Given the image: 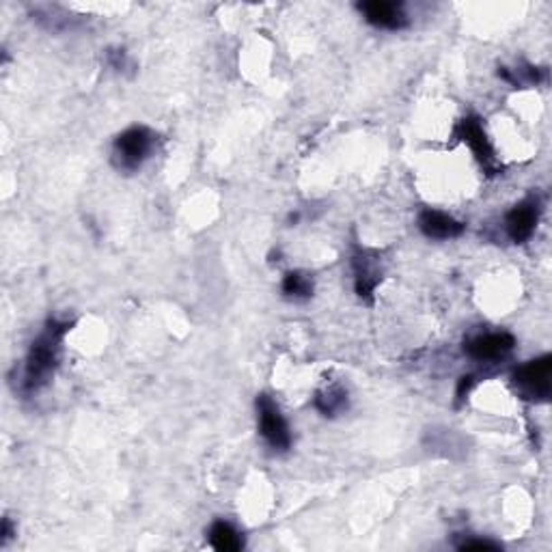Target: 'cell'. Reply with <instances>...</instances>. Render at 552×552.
Listing matches in <instances>:
<instances>
[{
    "mask_svg": "<svg viewBox=\"0 0 552 552\" xmlns=\"http://www.w3.org/2000/svg\"><path fill=\"white\" fill-rule=\"evenodd\" d=\"M67 324H59V322H50L46 331L37 337V341L33 343L29 356H26V367H24V382L22 388L26 393H35L52 378L54 370L59 365L61 356V341H63Z\"/></svg>",
    "mask_w": 552,
    "mask_h": 552,
    "instance_id": "1",
    "label": "cell"
},
{
    "mask_svg": "<svg viewBox=\"0 0 552 552\" xmlns=\"http://www.w3.org/2000/svg\"><path fill=\"white\" fill-rule=\"evenodd\" d=\"M154 149V134L147 127L136 126L119 134L115 141V163L121 171H136L149 158Z\"/></svg>",
    "mask_w": 552,
    "mask_h": 552,
    "instance_id": "2",
    "label": "cell"
},
{
    "mask_svg": "<svg viewBox=\"0 0 552 552\" xmlns=\"http://www.w3.org/2000/svg\"><path fill=\"white\" fill-rule=\"evenodd\" d=\"M257 416H259V432L272 449L287 451L292 444V434L285 416L281 415L278 406L267 395H261L257 399Z\"/></svg>",
    "mask_w": 552,
    "mask_h": 552,
    "instance_id": "3",
    "label": "cell"
},
{
    "mask_svg": "<svg viewBox=\"0 0 552 552\" xmlns=\"http://www.w3.org/2000/svg\"><path fill=\"white\" fill-rule=\"evenodd\" d=\"M550 376H552V359L542 356L535 359L514 373V384L524 395L535 399H546L550 395Z\"/></svg>",
    "mask_w": 552,
    "mask_h": 552,
    "instance_id": "4",
    "label": "cell"
},
{
    "mask_svg": "<svg viewBox=\"0 0 552 552\" xmlns=\"http://www.w3.org/2000/svg\"><path fill=\"white\" fill-rule=\"evenodd\" d=\"M360 14L365 20L376 29L384 31H401L408 26V15L404 14V7L398 3H384V0H371V3L359 5Z\"/></svg>",
    "mask_w": 552,
    "mask_h": 552,
    "instance_id": "5",
    "label": "cell"
},
{
    "mask_svg": "<svg viewBox=\"0 0 552 552\" xmlns=\"http://www.w3.org/2000/svg\"><path fill=\"white\" fill-rule=\"evenodd\" d=\"M539 220V203L538 199H527L518 203L514 210L507 214V233L516 244L527 242L533 236L535 227Z\"/></svg>",
    "mask_w": 552,
    "mask_h": 552,
    "instance_id": "6",
    "label": "cell"
},
{
    "mask_svg": "<svg viewBox=\"0 0 552 552\" xmlns=\"http://www.w3.org/2000/svg\"><path fill=\"white\" fill-rule=\"evenodd\" d=\"M516 345V339L507 332H490L482 334V337L472 339L466 345V352L475 360H496L507 352H511Z\"/></svg>",
    "mask_w": 552,
    "mask_h": 552,
    "instance_id": "7",
    "label": "cell"
},
{
    "mask_svg": "<svg viewBox=\"0 0 552 552\" xmlns=\"http://www.w3.org/2000/svg\"><path fill=\"white\" fill-rule=\"evenodd\" d=\"M419 227L421 231L432 239H454L462 236V231H464V225H462L460 220L451 219V216L436 210L423 211L419 216Z\"/></svg>",
    "mask_w": 552,
    "mask_h": 552,
    "instance_id": "8",
    "label": "cell"
},
{
    "mask_svg": "<svg viewBox=\"0 0 552 552\" xmlns=\"http://www.w3.org/2000/svg\"><path fill=\"white\" fill-rule=\"evenodd\" d=\"M460 136L464 138L468 145H471L472 154L482 160V164H486V166L494 164V149H492V145H490L482 124H479V119H475V117H468V119L462 121Z\"/></svg>",
    "mask_w": 552,
    "mask_h": 552,
    "instance_id": "9",
    "label": "cell"
},
{
    "mask_svg": "<svg viewBox=\"0 0 552 552\" xmlns=\"http://www.w3.org/2000/svg\"><path fill=\"white\" fill-rule=\"evenodd\" d=\"M210 544L211 548L220 552H236L244 546V539L239 538V533L231 527V524L219 520L210 529Z\"/></svg>",
    "mask_w": 552,
    "mask_h": 552,
    "instance_id": "10",
    "label": "cell"
},
{
    "mask_svg": "<svg viewBox=\"0 0 552 552\" xmlns=\"http://www.w3.org/2000/svg\"><path fill=\"white\" fill-rule=\"evenodd\" d=\"M354 272H356V292H359V295H371L373 289L378 285V281H380V272H378V267H373L367 257H356Z\"/></svg>",
    "mask_w": 552,
    "mask_h": 552,
    "instance_id": "11",
    "label": "cell"
},
{
    "mask_svg": "<svg viewBox=\"0 0 552 552\" xmlns=\"http://www.w3.org/2000/svg\"><path fill=\"white\" fill-rule=\"evenodd\" d=\"M315 406L322 415L332 416L337 415V412L345 410V406H348V395H345V390H341L339 387H332L324 390V393L317 395Z\"/></svg>",
    "mask_w": 552,
    "mask_h": 552,
    "instance_id": "12",
    "label": "cell"
},
{
    "mask_svg": "<svg viewBox=\"0 0 552 552\" xmlns=\"http://www.w3.org/2000/svg\"><path fill=\"white\" fill-rule=\"evenodd\" d=\"M283 294L294 300L309 298V295L313 294V281L303 275V272H289L285 281H283Z\"/></svg>",
    "mask_w": 552,
    "mask_h": 552,
    "instance_id": "13",
    "label": "cell"
},
{
    "mask_svg": "<svg viewBox=\"0 0 552 552\" xmlns=\"http://www.w3.org/2000/svg\"><path fill=\"white\" fill-rule=\"evenodd\" d=\"M462 550H499L501 546L490 542V539H466L464 544H460Z\"/></svg>",
    "mask_w": 552,
    "mask_h": 552,
    "instance_id": "14",
    "label": "cell"
}]
</instances>
